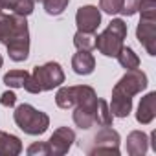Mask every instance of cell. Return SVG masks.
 I'll return each mask as SVG.
<instances>
[{
	"instance_id": "1",
	"label": "cell",
	"mask_w": 156,
	"mask_h": 156,
	"mask_svg": "<svg viewBox=\"0 0 156 156\" xmlns=\"http://www.w3.org/2000/svg\"><path fill=\"white\" fill-rule=\"evenodd\" d=\"M0 42L8 48L9 59L22 62L30 55V30L24 15L4 13L0 4Z\"/></svg>"
},
{
	"instance_id": "2",
	"label": "cell",
	"mask_w": 156,
	"mask_h": 156,
	"mask_svg": "<svg viewBox=\"0 0 156 156\" xmlns=\"http://www.w3.org/2000/svg\"><path fill=\"white\" fill-rule=\"evenodd\" d=\"M62 83H64V72H62L61 64L50 61L42 66L33 68V72L28 75L22 88L30 94H41V92L53 90V88L61 87Z\"/></svg>"
},
{
	"instance_id": "3",
	"label": "cell",
	"mask_w": 156,
	"mask_h": 156,
	"mask_svg": "<svg viewBox=\"0 0 156 156\" xmlns=\"http://www.w3.org/2000/svg\"><path fill=\"white\" fill-rule=\"evenodd\" d=\"M13 119L17 123V127L20 130H24L26 134L30 136H41L48 130L50 127V118L48 114L37 110L35 107L28 105V103H22L15 108L13 112Z\"/></svg>"
},
{
	"instance_id": "4",
	"label": "cell",
	"mask_w": 156,
	"mask_h": 156,
	"mask_svg": "<svg viewBox=\"0 0 156 156\" xmlns=\"http://www.w3.org/2000/svg\"><path fill=\"white\" fill-rule=\"evenodd\" d=\"M125 37H127V24L121 19H114L101 35H96V48L105 57H116L123 48Z\"/></svg>"
},
{
	"instance_id": "5",
	"label": "cell",
	"mask_w": 156,
	"mask_h": 156,
	"mask_svg": "<svg viewBox=\"0 0 156 156\" xmlns=\"http://www.w3.org/2000/svg\"><path fill=\"white\" fill-rule=\"evenodd\" d=\"M87 154L94 156V154H119V134L118 130L110 129V127H103L92 140H90V147L85 149Z\"/></svg>"
},
{
	"instance_id": "6",
	"label": "cell",
	"mask_w": 156,
	"mask_h": 156,
	"mask_svg": "<svg viewBox=\"0 0 156 156\" xmlns=\"http://www.w3.org/2000/svg\"><path fill=\"white\" fill-rule=\"evenodd\" d=\"M145 88H147V75H145V72H141L140 68H132V70H127V73L116 83V87L112 90L132 98V96L140 94Z\"/></svg>"
},
{
	"instance_id": "7",
	"label": "cell",
	"mask_w": 156,
	"mask_h": 156,
	"mask_svg": "<svg viewBox=\"0 0 156 156\" xmlns=\"http://www.w3.org/2000/svg\"><path fill=\"white\" fill-rule=\"evenodd\" d=\"M75 141V132L68 127H59L57 130H53V134L48 140V147H50V154L53 156H62L70 151V147Z\"/></svg>"
},
{
	"instance_id": "8",
	"label": "cell",
	"mask_w": 156,
	"mask_h": 156,
	"mask_svg": "<svg viewBox=\"0 0 156 156\" xmlns=\"http://www.w3.org/2000/svg\"><path fill=\"white\" fill-rule=\"evenodd\" d=\"M136 37L149 55H156V19H140Z\"/></svg>"
},
{
	"instance_id": "9",
	"label": "cell",
	"mask_w": 156,
	"mask_h": 156,
	"mask_svg": "<svg viewBox=\"0 0 156 156\" xmlns=\"http://www.w3.org/2000/svg\"><path fill=\"white\" fill-rule=\"evenodd\" d=\"M75 24H77V30L79 31L96 33V30L101 24V11L96 6H83L75 13Z\"/></svg>"
},
{
	"instance_id": "10",
	"label": "cell",
	"mask_w": 156,
	"mask_h": 156,
	"mask_svg": "<svg viewBox=\"0 0 156 156\" xmlns=\"http://www.w3.org/2000/svg\"><path fill=\"white\" fill-rule=\"evenodd\" d=\"M156 118V92H149L145 98H141L136 112V119L141 125H149Z\"/></svg>"
},
{
	"instance_id": "11",
	"label": "cell",
	"mask_w": 156,
	"mask_h": 156,
	"mask_svg": "<svg viewBox=\"0 0 156 156\" xmlns=\"http://www.w3.org/2000/svg\"><path fill=\"white\" fill-rule=\"evenodd\" d=\"M72 68L77 75H90L96 68V59L90 51L79 50L72 57Z\"/></svg>"
},
{
	"instance_id": "12",
	"label": "cell",
	"mask_w": 156,
	"mask_h": 156,
	"mask_svg": "<svg viewBox=\"0 0 156 156\" xmlns=\"http://www.w3.org/2000/svg\"><path fill=\"white\" fill-rule=\"evenodd\" d=\"M149 149V138L141 130H132L127 136V152L130 156H141Z\"/></svg>"
},
{
	"instance_id": "13",
	"label": "cell",
	"mask_w": 156,
	"mask_h": 156,
	"mask_svg": "<svg viewBox=\"0 0 156 156\" xmlns=\"http://www.w3.org/2000/svg\"><path fill=\"white\" fill-rule=\"evenodd\" d=\"M22 152V143L15 134L0 130V156H17Z\"/></svg>"
},
{
	"instance_id": "14",
	"label": "cell",
	"mask_w": 156,
	"mask_h": 156,
	"mask_svg": "<svg viewBox=\"0 0 156 156\" xmlns=\"http://www.w3.org/2000/svg\"><path fill=\"white\" fill-rule=\"evenodd\" d=\"M108 108H110L112 116H116V118H127L130 114V110H132V98L123 96V94L112 90V103H110Z\"/></svg>"
},
{
	"instance_id": "15",
	"label": "cell",
	"mask_w": 156,
	"mask_h": 156,
	"mask_svg": "<svg viewBox=\"0 0 156 156\" xmlns=\"http://www.w3.org/2000/svg\"><path fill=\"white\" fill-rule=\"evenodd\" d=\"M75 101H77V90L75 87H61L57 96H55V103L59 108H73L75 107Z\"/></svg>"
},
{
	"instance_id": "16",
	"label": "cell",
	"mask_w": 156,
	"mask_h": 156,
	"mask_svg": "<svg viewBox=\"0 0 156 156\" xmlns=\"http://www.w3.org/2000/svg\"><path fill=\"white\" fill-rule=\"evenodd\" d=\"M112 112L108 108V103L105 99H98V105H96V112H94V123L101 125V127H110L112 125Z\"/></svg>"
},
{
	"instance_id": "17",
	"label": "cell",
	"mask_w": 156,
	"mask_h": 156,
	"mask_svg": "<svg viewBox=\"0 0 156 156\" xmlns=\"http://www.w3.org/2000/svg\"><path fill=\"white\" fill-rule=\"evenodd\" d=\"M73 123L83 130L92 129V125H94V110H88V108H83V107H73Z\"/></svg>"
},
{
	"instance_id": "18",
	"label": "cell",
	"mask_w": 156,
	"mask_h": 156,
	"mask_svg": "<svg viewBox=\"0 0 156 156\" xmlns=\"http://www.w3.org/2000/svg\"><path fill=\"white\" fill-rule=\"evenodd\" d=\"M118 57V61H119V64L125 68V70H132V68H140V57L134 53V50L132 48H129V46H123L121 50H119V53L116 55Z\"/></svg>"
},
{
	"instance_id": "19",
	"label": "cell",
	"mask_w": 156,
	"mask_h": 156,
	"mask_svg": "<svg viewBox=\"0 0 156 156\" xmlns=\"http://www.w3.org/2000/svg\"><path fill=\"white\" fill-rule=\"evenodd\" d=\"M73 44L77 50H87V51H92L96 48V33L92 31H79L73 35Z\"/></svg>"
},
{
	"instance_id": "20",
	"label": "cell",
	"mask_w": 156,
	"mask_h": 156,
	"mask_svg": "<svg viewBox=\"0 0 156 156\" xmlns=\"http://www.w3.org/2000/svg\"><path fill=\"white\" fill-rule=\"evenodd\" d=\"M28 75H30V72H26V70H11L4 75V85L9 88H22Z\"/></svg>"
},
{
	"instance_id": "21",
	"label": "cell",
	"mask_w": 156,
	"mask_h": 156,
	"mask_svg": "<svg viewBox=\"0 0 156 156\" xmlns=\"http://www.w3.org/2000/svg\"><path fill=\"white\" fill-rule=\"evenodd\" d=\"M42 4H44V9H46L48 15L57 17V15H61L68 8L70 0H42Z\"/></svg>"
},
{
	"instance_id": "22",
	"label": "cell",
	"mask_w": 156,
	"mask_h": 156,
	"mask_svg": "<svg viewBox=\"0 0 156 156\" xmlns=\"http://www.w3.org/2000/svg\"><path fill=\"white\" fill-rule=\"evenodd\" d=\"M123 0H99V9L105 11L107 15H118L121 13Z\"/></svg>"
},
{
	"instance_id": "23",
	"label": "cell",
	"mask_w": 156,
	"mask_h": 156,
	"mask_svg": "<svg viewBox=\"0 0 156 156\" xmlns=\"http://www.w3.org/2000/svg\"><path fill=\"white\" fill-rule=\"evenodd\" d=\"M138 11L141 19H156V0H141Z\"/></svg>"
},
{
	"instance_id": "24",
	"label": "cell",
	"mask_w": 156,
	"mask_h": 156,
	"mask_svg": "<svg viewBox=\"0 0 156 156\" xmlns=\"http://www.w3.org/2000/svg\"><path fill=\"white\" fill-rule=\"evenodd\" d=\"M28 154L30 156H48L50 154V147L48 141H35L28 147Z\"/></svg>"
},
{
	"instance_id": "25",
	"label": "cell",
	"mask_w": 156,
	"mask_h": 156,
	"mask_svg": "<svg viewBox=\"0 0 156 156\" xmlns=\"http://www.w3.org/2000/svg\"><path fill=\"white\" fill-rule=\"evenodd\" d=\"M140 2H141V0H123L121 13H123V15H127V17H132L134 13H138Z\"/></svg>"
},
{
	"instance_id": "26",
	"label": "cell",
	"mask_w": 156,
	"mask_h": 156,
	"mask_svg": "<svg viewBox=\"0 0 156 156\" xmlns=\"http://www.w3.org/2000/svg\"><path fill=\"white\" fill-rule=\"evenodd\" d=\"M15 103H17V96L11 90H8V92H4L0 96V105L2 107H15Z\"/></svg>"
},
{
	"instance_id": "27",
	"label": "cell",
	"mask_w": 156,
	"mask_h": 156,
	"mask_svg": "<svg viewBox=\"0 0 156 156\" xmlns=\"http://www.w3.org/2000/svg\"><path fill=\"white\" fill-rule=\"evenodd\" d=\"M0 4H2L4 9H11V11H13V8H15V4H17V0H0Z\"/></svg>"
},
{
	"instance_id": "28",
	"label": "cell",
	"mask_w": 156,
	"mask_h": 156,
	"mask_svg": "<svg viewBox=\"0 0 156 156\" xmlns=\"http://www.w3.org/2000/svg\"><path fill=\"white\" fill-rule=\"evenodd\" d=\"M152 149L156 151V130L152 132Z\"/></svg>"
},
{
	"instance_id": "29",
	"label": "cell",
	"mask_w": 156,
	"mask_h": 156,
	"mask_svg": "<svg viewBox=\"0 0 156 156\" xmlns=\"http://www.w3.org/2000/svg\"><path fill=\"white\" fill-rule=\"evenodd\" d=\"M2 62H4V59H2V55H0V68H2Z\"/></svg>"
},
{
	"instance_id": "30",
	"label": "cell",
	"mask_w": 156,
	"mask_h": 156,
	"mask_svg": "<svg viewBox=\"0 0 156 156\" xmlns=\"http://www.w3.org/2000/svg\"><path fill=\"white\" fill-rule=\"evenodd\" d=\"M33 2H42V0H33Z\"/></svg>"
}]
</instances>
